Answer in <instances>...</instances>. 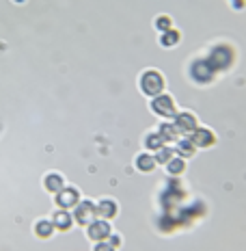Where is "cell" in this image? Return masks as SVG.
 I'll return each mask as SVG.
<instances>
[{
	"mask_svg": "<svg viewBox=\"0 0 246 251\" xmlns=\"http://www.w3.org/2000/svg\"><path fill=\"white\" fill-rule=\"evenodd\" d=\"M85 234H87L89 240H93V243H102V240H108V236L112 234L111 221H106V219H93V221L87 226Z\"/></svg>",
	"mask_w": 246,
	"mask_h": 251,
	"instance_id": "3957f363",
	"label": "cell"
},
{
	"mask_svg": "<svg viewBox=\"0 0 246 251\" xmlns=\"http://www.w3.org/2000/svg\"><path fill=\"white\" fill-rule=\"evenodd\" d=\"M54 200H56V206L63 208V210H74L78 203H80L82 195H80V191H78L76 186H65L63 191L56 193Z\"/></svg>",
	"mask_w": 246,
	"mask_h": 251,
	"instance_id": "5b68a950",
	"label": "cell"
},
{
	"mask_svg": "<svg viewBox=\"0 0 246 251\" xmlns=\"http://www.w3.org/2000/svg\"><path fill=\"white\" fill-rule=\"evenodd\" d=\"M138 89L143 96L147 98H156L160 96V93H164L166 89V80L164 76H162L160 70H154V67H149V70H143L138 76Z\"/></svg>",
	"mask_w": 246,
	"mask_h": 251,
	"instance_id": "6da1fadb",
	"label": "cell"
},
{
	"mask_svg": "<svg viewBox=\"0 0 246 251\" xmlns=\"http://www.w3.org/2000/svg\"><path fill=\"white\" fill-rule=\"evenodd\" d=\"M175 128L179 130V134H184V137H190V134L199 128L197 115H192V113H177V117H175Z\"/></svg>",
	"mask_w": 246,
	"mask_h": 251,
	"instance_id": "52a82bcc",
	"label": "cell"
},
{
	"mask_svg": "<svg viewBox=\"0 0 246 251\" xmlns=\"http://www.w3.org/2000/svg\"><path fill=\"white\" fill-rule=\"evenodd\" d=\"M74 214V223L78 226L87 227L89 223L93 221V219H97V210H95V201H89V200H80V203L71 210Z\"/></svg>",
	"mask_w": 246,
	"mask_h": 251,
	"instance_id": "277c9868",
	"label": "cell"
},
{
	"mask_svg": "<svg viewBox=\"0 0 246 251\" xmlns=\"http://www.w3.org/2000/svg\"><path fill=\"white\" fill-rule=\"evenodd\" d=\"M67 184H65V176L59 174V171H48L44 176V188L52 195H56L59 191H63Z\"/></svg>",
	"mask_w": 246,
	"mask_h": 251,
	"instance_id": "30bf717a",
	"label": "cell"
},
{
	"mask_svg": "<svg viewBox=\"0 0 246 251\" xmlns=\"http://www.w3.org/2000/svg\"><path fill=\"white\" fill-rule=\"evenodd\" d=\"M52 223H54V229H59V232H69L74 227V214L69 210L56 208L54 214H52Z\"/></svg>",
	"mask_w": 246,
	"mask_h": 251,
	"instance_id": "9c48e42d",
	"label": "cell"
},
{
	"mask_svg": "<svg viewBox=\"0 0 246 251\" xmlns=\"http://www.w3.org/2000/svg\"><path fill=\"white\" fill-rule=\"evenodd\" d=\"M158 134L162 139H164V143H177L179 141V130L175 128V124H171V122H164V124H160L158 126Z\"/></svg>",
	"mask_w": 246,
	"mask_h": 251,
	"instance_id": "4fadbf2b",
	"label": "cell"
},
{
	"mask_svg": "<svg viewBox=\"0 0 246 251\" xmlns=\"http://www.w3.org/2000/svg\"><path fill=\"white\" fill-rule=\"evenodd\" d=\"M33 232L37 238L48 240V238L54 236V223H52V219H39V221H35Z\"/></svg>",
	"mask_w": 246,
	"mask_h": 251,
	"instance_id": "7c38bea8",
	"label": "cell"
},
{
	"mask_svg": "<svg viewBox=\"0 0 246 251\" xmlns=\"http://www.w3.org/2000/svg\"><path fill=\"white\" fill-rule=\"evenodd\" d=\"M93 251H117L112 247L108 240H102V243H95V247H93Z\"/></svg>",
	"mask_w": 246,
	"mask_h": 251,
	"instance_id": "ffe728a7",
	"label": "cell"
},
{
	"mask_svg": "<svg viewBox=\"0 0 246 251\" xmlns=\"http://www.w3.org/2000/svg\"><path fill=\"white\" fill-rule=\"evenodd\" d=\"M156 158L149 154V151H140V154H136L134 158V167L140 171V174H151V171L156 169Z\"/></svg>",
	"mask_w": 246,
	"mask_h": 251,
	"instance_id": "8fae6325",
	"label": "cell"
},
{
	"mask_svg": "<svg viewBox=\"0 0 246 251\" xmlns=\"http://www.w3.org/2000/svg\"><path fill=\"white\" fill-rule=\"evenodd\" d=\"M173 156H175V145H173V148L171 145H162V148L154 154V158H156V163L158 165H166Z\"/></svg>",
	"mask_w": 246,
	"mask_h": 251,
	"instance_id": "d6986e66",
	"label": "cell"
},
{
	"mask_svg": "<svg viewBox=\"0 0 246 251\" xmlns=\"http://www.w3.org/2000/svg\"><path fill=\"white\" fill-rule=\"evenodd\" d=\"M188 139L192 141V145H195L197 150L199 148H214V145H216V132L209 128H203V126H199Z\"/></svg>",
	"mask_w": 246,
	"mask_h": 251,
	"instance_id": "8992f818",
	"label": "cell"
},
{
	"mask_svg": "<svg viewBox=\"0 0 246 251\" xmlns=\"http://www.w3.org/2000/svg\"><path fill=\"white\" fill-rule=\"evenodd\" d=\"M195 151H197V148L192 145L190 139H179L175 143V154L181 156V158H192V156H195Z\"/></svg>",
	"mask_w": 246,
	"mask_h": 251,
	"instance_id": "e0dca14e",
	"label": "cell"
},
{
	"mask_svg": "<svg viewBox=\"0 0 246 251\" xmlns=\"http://www.w3.org/2000/svg\"><path fill=\"white\" fill-rule=\"evenodd\" d=\"M108 243H111L114 249H119V247H121V245H123V238L119 236V234H114V232H112L111 236H108Z\"/></svg>",
	"mask_w": 246,
	"mask_h": 251,
	"instance_id": "44dd1931",
	"label": "cell"
},
{
	"mask_svg": "<svg viewBox=\"0 0 246 251\" xmlns=\"http://www.w3.org/2000/svg\"><path fill=\"white\" fill-rule=\"evenodd\" d=\"M164 169H166V174L173 176V177L184 176V171H186V158H181V156H173L169 163L164 165Z\"/></svg>",
	"mask_w": 246,
	"mask_h": 251,
	"instance_id": "9a60e30c",
	"label": "cell"
},
{
	"mask_svg": "<svg viewBox=\"0 0 246 251\" xmlns=\"http://www.w3.org/2000/svg\"><path fill=\"white\" fill-rule=\"evenodd\" d=\"M179 41H181V33L177 28H171L166 33H160L158 44L162 48H175V46H179Z\"/></svg>",
	"mask_w": 246,
	"mask_h": 251,
	"instance_id": "5bb4252c",
	"label": "cell"
},
{
	"mask_svg": "<svg viewBox=\"0 0 246 251\" xmlns=\"http://www.w3.org/2000/svg\"><path fill=\"white\" fill-rule=\"evenodd\" d=\"M154 28L158 30V33H166V30L175 28V26H173V18H171V15H166V13L156 15V18H154Z\"/></svg>",
	"mask_w": 246,
	"mask_h": 251,
	"instance_id": "ac0fdd59",
	"label": "cell"
},
{
	"mask_svg": "<svg viewBox=\"0 0 246 251\" xmlns=\"http://www.w3.org/2000/svg\"><path fill=\"white\" fill-rule=\"evenodd\" d=\"M231 2H233V9H235V11H242V9L246 7V0H231Z\"/></svg>",
	"mask_w": 246,
	"mask_h": 251,
	"instance_id": "7402d4cb",
	"label": "cell"
},
{
	"mask_svg": "<svg viewBox=\"0 0 246 251\" xmlns=\"http://www.w3.org/2000/svg\"><path fill=\"white\" fill-rule=\"evenodd\" d=\"M149 108H151V113L158 115V117H162V119H175L177 113H179L177 111L175 100H173L169 93H160V96L151 98Z\"/></svg>",
	"mask_w": 246,
	"mask_h": 251,
	"instance_id": "7a4b0ae2",
	"label": "cell"
},
{
	"mask_svg": "<svg viewBox=\"0 0 246 251\" xmlns=\"http://www.w3.org/2000/svg\"><path fill=\"white\" fill-rule=\"evenodd\" d=\"M95 210H97V219H106L111 221L119 214V203L112 197H104V200L95 201Z\"/></svg>",
	"mask_w": 246,
	"mask_h": 251,
	"instance_id": "ba28073f",
	"label": "cell"
},
{
	"mask_svg": "<svg viewBox=\"0 0 246 251\" xmlns=\"http://www.w3.org/2000/svg\"><path fill=\"white\" fill-rule=\"evenodd\" d=\"M13 2H15V4H24L26 0H13Z\"/></svg>",
	"mask_w": 246,
	"mask_h": 251,
	"instance_id": "603a6c76",
	"label": "cell"
},
{
	"mask_svg": "<svg viewBox=\"0 0 246 251\" xmlns=\"http://www.w3.org/2000/svg\"><path fill=\"white\" fill-rule=\"evenodd\" d=\"M143 143H145V150H147V151H158L162 145H166L164 139H162L160 134H158V130H151V132L145 134V137H143Z\"/></svg>",
	"mask_w": 246,
	"mask_h": 251,
	"instance_id": "2e32d148",
	"label": "cell"
}]
</instances>
